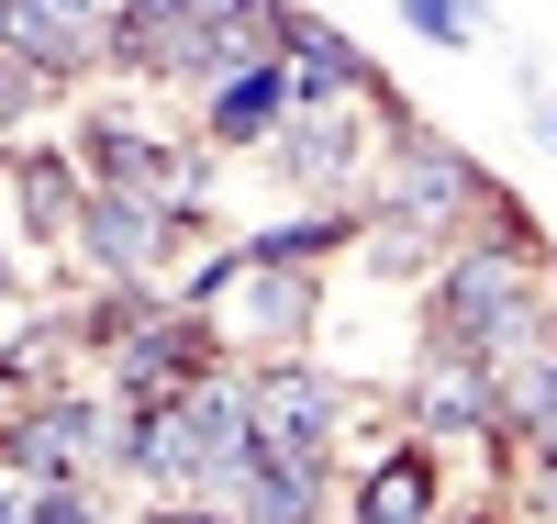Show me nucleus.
Here are the masks:
<instances>
[{
  "mask_svg": "<svg viewBox=\"0 0 557 524\" xmlns=\"http://www.w3.org/2000/svg\"><path fill=\"white\" fill-rule=\"evenodd\" d=\"M357 101H290V123H278V168H290L301 190H357Z\"/></svg>",
  "mask_w": 557,
  "mask_h": 524,
  "instance_id": "obj_8",
  "label": "nucleus"
},
{
  "mask_svg": "<svg viewBox=\"0 0 557 524\" xmlns=\"http://www.w3.org/2000/svg\"><path fill=\"white\" fill-rule=\"evenodd\" d=\"M201 223V202H168V190H112V179H89V202H78V234L67 246L101 268V279H134V291H168V257H178V234Z\"/></svg>",
  "mask_w": 557,
  "mask_h": 524,
  "instance_id": "obj_2",
  "label": "nucleus"
},
{
  "mask_svg": "<svg viewBox=\"0 0 557 524\" xmlns=\"http://www.w3.org/2000/svg\"><path fill=\"white\" fill-rule=\"evenodd\" d=\"M401 12L424 23L435 45H469V34H480V12H469V0H401Z\"/></svg>",
  "mask_w": 557,
  "mask_h": 524,
  "instance_id": "obj_13",
  "label": "nucleus"
},
{
  "mask_svg": "<svg viewBox=\"0 0 557 524\" xmlns=\"http://www.w3.org/2000/svg\"><path fill=\"white\" fill-rule=\"evenodd\" d=\"M357 513H380V524H401V513H435V458H424V447L380 458V468H368V491H357Z\"/></svg>",
  "mask_w": 557,
  "mask_h": 524,
  "instance_id": "obj_11",
  "label": "nucleus"
},
{
  "mask_svg": "<svg viewBox=\"0 0 557 524\" xmlns=\"http://www.w3.org/2000/svg\"><path fill=\"white\" fill-rule=\"evenodd\" d=\"M57 68H45V57H23V45H0V134H12V123H34L45 101H57Z\"/></svg>",
  "mask_w": 557,
  "mask_h": 524,
  "instance_id": "obj_12",
  "label": "nucleus"
},
{
  "mask_svg": "<svg viewBox=\"0 0 557 524\" xmlns=\"http://www.w3.org/2000/svg\"><path fill=\"white\" fill-rule=\"evenodd\" d=\"M246 413H257V447H268V458L335 468V424H346L335 368H312V357H268V368H246Z\"/></svg>",
  "mask_w": 557,
  "mask_h": 524,
  "instance_id": "obj_3",
  "label": "nucleus"
},
{
  "mask_svg": "<svg viewBox=\"0 0 557 524\" xmlns=\"http://www.w3.org/2000/svg\"><path fill=\"white\" fill-rule=\"evenodd\" d=\"M290 101H301L290 57H278V45H257V57H235V68L212 78V101H201V134H212V146H278Z\"/></svg>",
  "mask_w": 557,
  "mask_h": 524,
  "instance_id": "obj_5",
  "label": "nucleus"
},
{
  "mask_svg": "<svg viewBox=\"0 0 557 524\" xmlns=\"http://www.w3.org/2000/svg\"><path fill=\"white\" fill-rule=\"evenodd\" d=\"M78 168L112 179V190H168V202H201V157H178L168 134H134V123H78Z\"/></svg>",
  "mask_w": 557,
  "mask_h": 524,
  "instance_id": "obj_6",
  "label": "nucleus"
},
{
  "mask_svg": "<svg viewBox=\"0 0 557 524\" xmlns=\"http://www.w3.org/2000/svg\"><path fill=\"white\" fill-rule=\"evenodd\" d=\"M78 202H89V168H67V157H23V212H34V234H78Z\"/></svg>",
  "mask_w": 557,
  "mask_h": 524,
  "instance_id": "obj_10",
  "label": "nucleus"
},
{
  "mask_svg": "<svg viewBox=\"0 0 557 524\" xmlns=\"http://www.w3.org/2000/svg\"><path fill=\"white\" fill-rule=\"evenodd\" d=\"M268 45L290 57L301 101H346V89H357V101H380V68H368V57H357V45H346L335 23H312V12H278V0H268Z\"/></svg>",
  "mask_w": 557,
  "mask_h": 524,
  "instance_id": "obj_7",
  "label": "nucleus"
},
{
  "mask_svg": "<svg viewBox=\"0 0 557 524\" xmlns=\"http://www.w3.org/2000/svg\"><path fill=\"white\" fill-rule=\"evenodd\" d=\"M0 45H12V0H0Z\"/></svg>",
  "mask_w": 557,
  "mask_h": 524,
  "instance_id": "obj_15",
  "label": "nucleus"
},
{
  "mask_svg": "<svg viewBox=\"0 0 557 524\" xmlns=\"http://www.w3.org/2000/svg\"><path fill=\"white\" fill-rule=\"evenodd\" d=\"M412 424L424 436H457V447H502V368L480 346H424V368H412Z\"/></svg>",
  "mask_w": 557,
  "mask_h": 524,
  "instance_id": "obj_4",
  "label": "nucleus"
},
{
  "mask_svg": "<svg viewBox=\"0 0 557 524\" xmlns=\"http://www.w3.org/2000/svg\"><path fill=\"white\" fill-rule=\"evenodd\" d=\"M0 313H12V268H0Z\"/></svg>",
  "mask_w": 557,
  "mask_h": 524,
  "instance_id": "obj_14",
  "label": "nucleus"
},
{
  "mask_svg": "<svg viewBox=\"0 0 557 524\" xmlns=\"http://www.w3.org/2000/svg\"><path fill=\"white\" fill-rule=\"evenodd\" d=\"M12 45L45 57L57 78H78L112 57V0H12Z\"/></svg>",
  "mask_w": 557,
  "mask_h": 524,
  "instance_id": "obj_9",
  "label": "nucleus"
},
{
  "mask_svg": "<svg viewBox=\"0 0 557 524\" xmlns=\"http://www.w3.org/2000/svg\"><path fill=\"white\" fill-rule=\"evenodd\" d=\"M435 336H446V346H480V357L546 336L535 257L513 246V234H502V246H457V257H435Z\"/></svg>",
  "mask_w": 557,
  "mask_h": 524,
  "instance_id": "obj_1",
  "label": "nucleus"
}]
</instances>
